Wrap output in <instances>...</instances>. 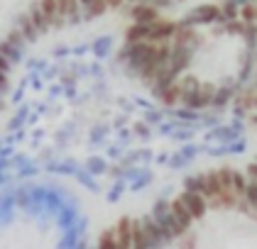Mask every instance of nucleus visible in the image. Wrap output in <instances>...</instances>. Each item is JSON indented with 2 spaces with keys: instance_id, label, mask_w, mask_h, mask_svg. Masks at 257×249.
<instances>
[{
  "instance_id": "nucleus-1",
  "label": "nucleus",
  "mask_w": 257,
  "mask_h": 249,
  "mask_svg": "<svg viewBox=\"0 0 257 249\" xmlns=\"http://www.w3.org/2000/svg\"><path fill=\"white\" fill-rule=\"evenodd\" d=\"M133 59L140 74L167 98L186 105H216L250 86L257 35L237 13L184 25L145 20Z\"/></svg>"
},
{
  "instance_id": "nucleus-2",
  "label": "nucleus",
  "mask_w": 257,
  "mask_h": 249,
  "mask_svg": "<svg viewBox=\"0 0 257 249\" xmlns=\"http://www.w3.org/2000/svg\"><path fill=\"white\" fill-rule=\"evenodd\" d=\"M147 22L184 25L196 20L233 15L242 0H140Z\"/></svg>"
},
{
  "instance_id": "nucleus-3",
  "label": "nucleus",
  "mask_w": 257,
  "mask_h": 249,
  "mask_svg": "<svg viewBox=\"0 0 257 249\" xmlns=\"http://www.w3.org/2000/svg\"><path fill=\"white\" fill-rule=\"evenodd\" d=\"M245 98L255 105L257 110V64H255V71H252V78H250V86L245 88Z\"/></svg>"
}]
</instances>
